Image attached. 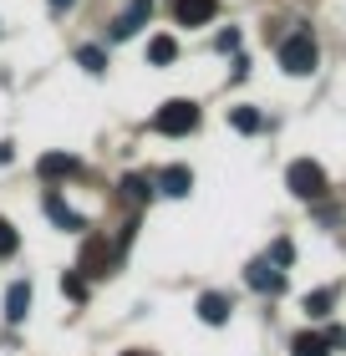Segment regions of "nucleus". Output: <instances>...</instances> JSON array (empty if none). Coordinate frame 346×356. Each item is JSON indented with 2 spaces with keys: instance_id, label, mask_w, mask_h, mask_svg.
Listing matches in <instances>:
<instances>
[{
  "instance_id": "dca6fc26",
  "label": "nucleus",
  "mask_w": 346,
  "mask_h": 356,
  "mask_svg": "<svg viewBox=\"0 0 346 356\" xmlns=\"http://www.w3.org/2000/svg\"><path fill=\"white\" fill-rule=\"evenodd\" d=\"M229 122H235L239 133H260V127H265V118H260L255 107H235V112H229Z\"/></svg>"
},
{
  "instance_id": "393cba45",
  "label": "nucleus",
  "mask_w": 346,
  "mask_h": 356,
  "mask_svg": "<svg viewBox=\"0 0 346 356\" xmlns=\"http://www.w3.org/2000/svg\"><path fill=\"white\" fill-rule=\"evenodd\" d=\"M46 6H52V10H72V0H46Z\"/></svg>"
},
{
  "instance_id": "0eeeda50",
  "label": "nucleus",
  "mask_w": 346,
  "mask_h": 356,
  "mask_svg": "<svg viewBox=\"0 0 346 356\" xmlns=\"http://www.w3.org/2000/svg\"><path fill=\"white\" fill-rule=\"evenodd\" d=\"M219 10V0H173V21L178 26H189V31H199L209 26V15Z\"/></svg>"
},
{
  "instance_id": "39448f33",
  "label": "nucleus",
  "mask_w": 346,
  "mask_h": 356,
  "mask_svg": "<svg viewBox=\"0 0 346 356\" xmlns=\"http://www.w3.org/2000/svg\"><path fill=\"white\" fill-rule=\"evenodd\" d=\"M41 178H87V163L77 153H41Z\"/></svg>"
},
{
  "instance_id": "a211bd4d",
  "label": "nucleus",
  "mask_w": 346,
  "mask_h": 356,
  "mask_svg": "<svg viewBox=\"0 0 346 356\" xmlns=\"http://www.w3.org/2000/svg\"><path fill=\"white\" fill-rule=\"evenodd\" d=\"M148 193H153V188H148V178H138V173H127V178H123V199H133V204H143Z\"/></svg>"
},
{
  "instance_id": "7ed1b4c3",
  "label": "nucleus",
  "mask_w": 346,
  "mask_h": 356,
  "mask_svg": "<svg viewBox=\"0 0 346 356\" xmlns=\"http://www.w3.org/2000/svg\"><path fill=\"white\" fill-rule=\"evenodd\" d=\"M153 127H158V133H168V138H189L194 127H199V107H194L189 97H173V102H163L153 112Z\"/></svg>"
},
{
  "instance_id": "6ab92c4d",
  "label": "nucleus",
  "mask_w": 346,
  "mask_h": 356,
  "mask_svg": "<svg viewBox=\"0 0 346 356\" xmlns=\"http://www.w3.org/2000/svg\"><path fill=\"white\" fill-rule=\"evenodd\" d=\"M15 250H21V234H15L10 219H0V254H15Z\"/></svg>"
},
{
  "instance_id": "20e7f679",
  "label": "nucleus",
  "mask_w": 346,
  "mask_h": 356,
  "mask_svg": "<svg viewBox=\"0 0 346 356\" xmlns=\"http://www.w3.org/2000/svg\"><path fill=\"white\" fill-rule=\"evenodd\" d=\"M244 280H250V290H260V296H280V290H285V270L270 265V260H250Z\"/></svg>"
},
{
  "instance_id": "f03ea898",
  "label": "nucleus",
  "mask_w": 346,
  "mask_h": 356,
  "mask_svg": "<svg viewBox=\"0 0 346 356\" xmlns=\"http://www.w3.org/2000/svg\"><path fill=\"white\" fill-rule=\"evenodd\" d=\"M285 188L295 193V199L316 204L321 193H326V168L316 163V158H295V163L285 168Z\"/></svg>"
},
{
  "instance_id": "5701e85b",
  "label": "nucleus",
  "mask_w": 346,
  "mask_h": 356,
  "mask_svg": "<svg viewBox=\"0 0 346 356\" xmlns=\"http://www.w3.org/2000/svg\"><path fill=\"white\" fill-rule=\"evenodd\" d=\"M214 46H219V51H235V46H239V31H219V36H214Z\"/></svg>"
},
{
  "instance_id": "f257e3e1",
  "label": "nucleus",
  "mask_w": 346,
  "mask_h": 356,
  "mask_svg": "<svg viewBox=\"0 0 346 356\" xmlns=\"http://www.w3.org/2000/svg\"><path fill=\"white\" fill-rule=\"evenodd\" d=\"M316 61H321L316 36H310V31H290L285 46H280V67H285L290 76H310V72H316Z\"/></svg>"
},
{
  "instance_id": "aec40b11",
  "label": "nucleus",
  "mask_w": 346,
  "mask_h": 356,
  "mask_svg": "<svg viewBox=\"0 0 346 356\" xmlns=\"http://www.w3.org/2000/svg\"><path fill=\"white\" fill-rule=\"evenodd\" d=\"M77 61H81V67H87L92 76H102V72H107V67H102V51H97V46H81Z\"/></svg>"
},
{
  "instance_id": "6e6552de",
  "label": "nucleus",
  "mask_w": 346,
  "mask_h": 356,
  "mask_svg": "<svg viewBox=\"0 0 346 356\" xmlns=\"http://www.w3.org/2000/svg\"><path fill=\"white\" fill-rule=\"evenodd\" d=\"M148 15H153V0H133V6H127V10L118 15V26H112V41H127V36H138Z\"/></svg>"
},
{
  "instance_id": "a878e982",
  "label": "nucleus",
  "mask_w": 346,
  "mask_h": 356,
  "mask_svg": "<svg viewBox=\"0 0 346 356\" xmlns=\"http://www.w3.org/2000/svg\"><path fill=\"white\" fill-rule=\"evenodd\" d=\"M123 356H148V351H123Z\"/></svg>"
},
{
  "instance_id": "f3484780",
  "label": "nucleus",
  "mask_w": 346,
  "mask_h": 356,
  "mask_svg": "<svg viewBox=\"0 0 346 356\" xmlns=\"http://www.w3.org/2000/svg\"><path fill=\"white\" fill-rule=\"evenodd\" d=\"M265 260H270V265H280V270H290V265H295V245H290V239H275Z\"/></svg>"
},
{
  "instance_id": "9d476101",
  "label": "nucleus",
  "mask_w": 346,
  "mask_h": 356,
  "mask_svg": "<svg viewBox=\"0 0 346 356\" xmlns=\"http://www.w3.org/2000/svg\"><path fill=\"white\" fill-rule=\"evenodd\" d=\"M199 321H209V326H224L229 321V300L219 296V290H204L199 296Z\"/></svg>"
},
{
  "instance_id": "423d86ee",
  "label": "nucleus",
  "mask_w": 346,
  "mask_h": 356,
  "mask_svg": "<svg viewBox=\"0 0 346 356\" xmlns=\"http://www.w3.org/2000/svg\"><path fill=\"white\" fill-rule=\"evenodd\" d=\"M118 260L123 254L112 250V245H102V239H87V245H81V270H92V275H107V270H118Z\"/></svg>"
},
{
  "instance_id": "4468645a",
  "label": "nucleus",
  "mask_w": 346,
  "mask_h": 356,
  "mask_svg": "<svg viewBox=\"0 0 346 356\" xmlns=\"http://www.w3.org/2000/svg\"><path fill=\"white\" fill-rule=\"evenodd\" d=\"M148 61H153V67L178 61V41H173V36H153V41H148Z\"/></svg>"
},
{
  "instance_id": "ddd939ff",
  "label": "nucleus",
  "mask_w": 346,
  "mask_h": 356,
  "mask_svg": "<svg viewBox=\"0 0 346 356\" xmlns=\"http://www.w3.org/2000/svg\"><path fill=\"white\" fill-rule=\"evenodd\" d=\"M26 305H31V285L15 280V285L6 290V321H10V326H15V321H26Z\"/></svg>"
},
{
  "instance_id": "1a4fd4ad",
  "label": "nucleus",
  "mask_w": 346,
  "mask_h": 356,
  "mask_svg": "<svg viewBox=\"0 0 346 356\" xmlns=\"http://www.w3.org/2000/svg\"><path fill=\"white\" fill-rule=\"evenodd\" d=\"M158 188L168 193V199H184V193L194 188V173H189L184 163H173V168H163V178H158Z\"/></svg>"
},
{
  "instance_id": "412c9836",
  "label": "nucleus",
  "mask_w": 346,
  "mask_h": 356,
  "mask_svg": "<svg viewBox=\"0 0 346 356\" xmlns=\"http://www.w3.org/2000/svg\"><path fill=\"white\" fill-rule=\"evenodd\" d=\"M61 290H67V300H77V305H81V300H87V280H81V275H77V270L67 275V280H61Z\"/></svg>"
},
{
  "instance_id": "f8f14e48",
  "label": "nucleus",
  "mask_w": 346,
  "mask_h": 356,
  "mask_svg": "<svg viewBox=\"0 0 346 356\" xmlns=\"http://www.w3.org/2000/svg\"><path fill=\"white\" fill-rule=\"evenodd\" d=\"M41 204H46V214H52V219L61 224V229H81V214H72L67 199H61L56 188H46V199H41Z\"/></svg>"
},
{
  "instance_id": "4be33fe9",
  "label": "nucleus",
  "mask_w": 346,
  "mask_h": 356,
  "mask_svg": "<svg viewBox=\"0 0 346 356\" xmlns=\"http://www.w3.org/2000/svg\"><path fill=\"white\" fill-rule=\"evenodd\" d=\"M321 336H326V346H331V351L346 346V326H331V331H321Z\"/></svg>"
},
{
  "instance_id": "2eb2a0df",
  "label": "nucleus",
  "mask_w": 346,
  "mask_h": 356,
  "mask_svg": "<svg viewBox=\"0 0 346 356\" xmlns=\"http://www.w3.org/2000/svg\"><path fill=\"white\" fill-rule=\"evenodd\" d=\"M331 300H336V290H326V285H321V290H310V296H306V316H316V321H321V316H331Z\"/></svg>"
},
{
  "instance_id": "b1692460",
  "label": "nucleus",
  "mask_w": 346,
  "mask_h": 356,
  "mask_svg": "<svg viewBox=\"0 0 346 356\" xmlns=\"http://www.w3.org/2000/svg\"><path fill=\"white\" fill-rule=\"evenodd\" d=\"M10 158H15V148H10V143H0V163H10Z\"/></svg>"
},
{
  "instance_id": "9b49d317",
  "label": "nucleus",
  "mask_w": 346,
  "mask_h": 356,
  "mask_svg": "<svg viewBox=\"0 0 346 356\" xmlns=\"http://www.w3.org/2000/svg\"><path fill=\"white\" fill-rule=\"evenodd\" d=\"M290 356H331V346H326L321 331H295L290 336Z\"/></svg>"
}]
</instances>
